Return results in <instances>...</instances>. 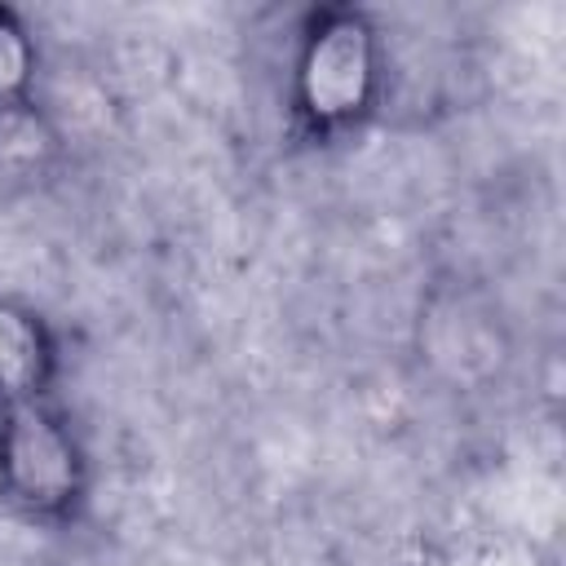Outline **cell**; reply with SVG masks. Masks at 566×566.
I'll list each match as a JSON object with an SVG mask.
<instances>
[{"label":"cell","instance_id":"1","mask_svg":"<svg viewBox=\"0 0 566 566\" xmlns=\"http://www.w3.org/2000/svg\"><path fill=\"white\" fill-rule=\"evenodd\" d=\"M385 84L389 49L376 13L349 0L310 4L287 62V137L305 150H332L358 137L376 119Z\"/></svg>","mask_w":566,"mask_h":566},{"label":"cell","instance_id":"2","mask_svg":"<svg viewBox=\"0 0 566 566\" xmlns=\"http://www.w3.org/2000/svg\"><path fill=\"white\" fill-rule=\"evenodd\" d=\"M93 495V455L57 398L0 407V504L35 526H75Z\"/></svg>","mask_w":566,"mask_h":566},{"label":"cell","instance_id":"3","mask_svg":"<svg viewBox=\"0 0 566 566\" xmlns=\"http://www.w3.org/2000/svg\"><path fill=\"white\" fill-rule=\"evenodd\" d=\"M420 367L447 389H486L513 358V332L491 292L469 279H433L411 318Z\"/></svg>","mask_w":566,"mask_h":566},{"label":"cell","instance_id":"4","mask_svg":"<svg viewBox=\"0 0 566 566\" xmlns=\"http://www.w3.org/2000/svg\"><path fill=\"white\" fill-rule=\"evenodd\" d=\"M62 376V345L49 314L31 301L0 296V407L53 398Z\"/></svg>","mask_w":566,"mask_h":566},{"label":"cell","instance_id":"5","mask_svg":"<svg viewBox=\"0 0 566 566\" xmlns=\"http://www.w3.org/2000/svg\"><path fill=\"white\" fill-rule=\"evenodd\" d=\"M62 159V128L49 106H0V181H40Z\"/></svg>","mask_w":566,"mask_h":566},{"label":"cell","instance_id":"6","mask_svg":"<svg viewBox=\"0 0 566 566\" xmlns=\"http://www.w3.org/2000/svg\"><path fill=\"white\" fill-rule=\"evenodd\" d=\"M40 97V40L22 9L0 4V106Z\"/></svg>","mask_w":566,"mask_h":566},{"label":"cell","instance_id":"7","mask_svg":"<svg viewBox=\"0 0 566 566\" xmlns=\"http://www.w3.org/2000/svg\"><path fill=\"white\" fill-rule=\"evenodd\" d=\"M442 566H548L544 553L517 535H478L447 553Z\"/></svg>","mask_w":566,"mask_h":566}]
</instances>
